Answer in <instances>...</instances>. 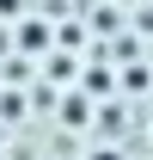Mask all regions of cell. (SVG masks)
Masks as SVG:
<instances>
[{
	"label": "cell",
	"instance_id": "obj_1",
	"mask_svg": "<svg viewBox=\"0 0 153 160\" xmlns=\"http://www.w3.org/2000/svg\"><path fill=\"white\" fill-rule=\"evenodd\" d=\"M92 160H123V154H110V148H104V154H92Z\"/></svg>",
	"mask_w": 153,
	"mask_h": 160
}]
</instances>
